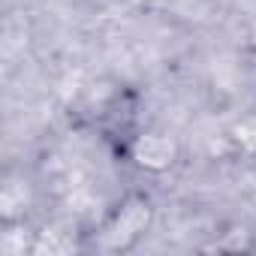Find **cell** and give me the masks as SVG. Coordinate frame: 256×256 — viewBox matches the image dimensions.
Returning a JSON list of instances; mask_svg holds the SVG:
<instances>
[{
  "instance_id": "cell-1",
  "label": "cell",
  "mask_w": 256,
  "mask_h": 256,
  "mask_svg": "<svg viewBox=\"0 0 256 256\" xmlns=\"http://www.w3.org/2000/svg\"><path fill=\"white\" fill-rule=\"evenodd\" d=\"M148 223H151V199L142 193H130L108 214L100 241L106 250H130L139 241V235L148 229Z\"/></svg>"
},
{
  "instance_id": "cell-2",
  "label": "cell",
  "mask_w": 256,
  "mask_h": 256,
  "mask_svg": "<svg viewBox=\"0 0 256 256\" xmlns=\"http://www.w3.org/2000/svg\"><path fill=\"white\" fill-rule=\"evenodd\" d=\"M130 160L145 172H166L178 160V142L163 130H145L130 142Z\"/></svg>"
},
{
  "instance_id": "cell-3",
  "label": "cell",
  "mask_w": 256,
  "mask_h": 256,
  "mask_svg": "<svg viewBox=\"0 0 256 256\" xmlns=\"http://www.w3.org/2000/svg\"><path fill=\"white\" fill-rule=\"evenodd\" d=\"M232 139H235L238 148L256 151V114H247V118H241V120L232 126Z\"/></svg>"
}]
</instances>
